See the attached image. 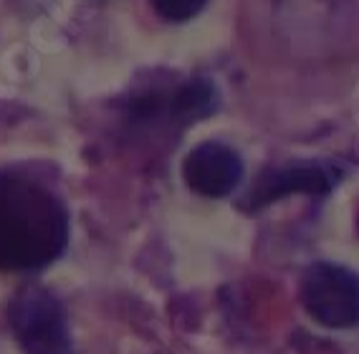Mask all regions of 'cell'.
<instances>
[{
	"instance_id": "cell-1",
	"label": "cell",
	"mask_w": 359,
	"mask_h": 354,
	"mask_svg": "<svg viewBox=\"0 0 359 354\" xmlns=\"http://www.w3.org/2000/svg\"><path fill=\"white\" fill-rule=\"evenodd\" d=\"M69 243L64 203L26 175L0 170V271H39Z\"/></svg>"
},
{
	"instance_id": "cell-2",
	"label": "cell",
	"mask_w": 359,
	"mask_h": 354,
	"mask_svg": "<svg viewBox=\"0 0 359 354\" xmlns=\"http://www.w3.org/2000/svg\"><path fill=\"white\" fill-rule=\"evenodd\" d=\"M8 322L26 354H76L64 304L53 291L28 283L8 306Z\"/></svg>"
},
{
	"instance_id": "cell-3",
	"label": "cell",
	"mask_w": 359,
	"mask_h": 354,
	"mask_svg": "<svg viewBox=\"0 0 359 354\" xmlns=\"http://www.w3.org/2000/svg\"><path fill=\"white\" fill-rule=\"evenodd\" d=\"M304 309L329 329L359 327V276L339 264H311L299 286Z\"/></svg>"
},
{
	"instance_id": "cell-4",
	"label": "cell",
	"mask_w": 359,
	"mask_h": 354,
	"mask_svg": "<svg viewBox=\"0 0 359 354\" xmlns=\"http://www.w3.org/2000/svg\"><path fill=\"white\" fill-rule=\"evenodd\" d=\"M344 175L346 168L337 160H296L289 165H278L258 175L245 203L250 207H263L294 193L327 195L344 180Z\"/></svg>"
},
{
	"instance_id": "cell-5",
	"label": "cell",
	"mask_w": 359,
	"mask_h": 354,
	"mask_svg": "<svg viewBox=\"0 0 359 354\" xmlns=\"http://www.w3.org/2000/svg\"><path fill=\"white\" fill-rule=\"evenodd\" d=\"M182 177L203 198H225L243 180V162L223 142H205L185 157Z\"/></svg>"
},
{
	"instance_id": "cell-6",
	"label": "cell",
	"mask_w": 359,
	"mask_h": 354,
	"mask_svg": "<svg viewBox=\"0 0 359 354\" xmlns=\"http://www.w3.org/2000/svg\"><path fill=\"white\" fill-rule=\"evenodd\" d=\"M172 114L180 119L205 116L215 109V91L208 81H190L172 97Z\"/></svg>"
},
{
	"instance_id": "cell-7",
	"label": "cell",
	"mask_w": 359,
	"mask_h": 354,
	"mask_svg": "<svg viewBox=\"0 0 359 354\" xmlns=\"http://www.w3.org/2000/svg\"><path fill=\"white\" fill-rule=\"evenodd\" d=\"M205 3L208 0H152L154 11L165 20H172V23L195 18L205 8Z\"/></svg>"
}]
</instances>
